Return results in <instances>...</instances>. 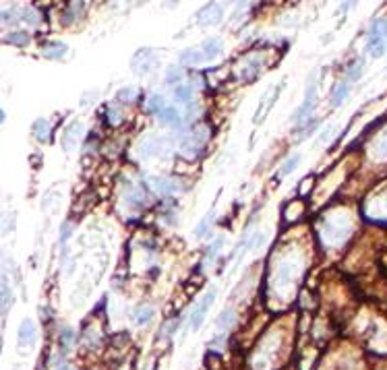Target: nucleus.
<instances>
[{
  "mask_svg": "<svg viewBox=\"0 0 387 370\" xmlns=\"http://www.w3.org/2000/svg\"><path fill=\"white\" fill-rule=\"evenodd\" d=\"M315 97H317V79H315V73H311L309 81H306V91H304V102L300 104V108L294 112L292 120L296 124H302L306 118L311 116V112L315 110Z\"/></svg>",
  "mask_w": 387,
  "mask_h": 370,
  "instance_id": "f257e3e1",
  "label": "nucleus"
},
{
  "mask_svg": "<svg viewBox=\"0 0 387 370\" xmlns=\"http://www.w3.org/2000/svg\"><path fill=\"white\" fill-rule=\"evenodd\" d=\"M215 296H217V287L215 285H211L209 289H207V294L197 302V306H195V311L191 313V318H188V325H191V331H197L201 325H203V321H205V316H207V313H209V306L213 304V300H215Z\"/></svg>",
  "mask_w": 387,
  "mask_h": 370,
  "instance_id": "f03ea898",
  "label": "nucleus"
},
{
  "mask_svg": "<svg viewBox=\"0 0 387 370\" xmlns=\"http://www.w3.org/2000/svg\"><path fill=\"white\" fill-rule=\"evenodd\" d=\"M222 15H224V13H222L220 6L209 4V6H205L203 11L197 13V21L203 23V25H213V23H217V21H222Z\"/></svg>",
  "mask_w": 387,
  "mask_h": 370,
  "instance_id": "7ed1b4c3",
  "label": "nucleus"
},
{
  "mask_svg": "<svg viewBox=\"0 0 387 370\" xmlns=\"http://www.w3.org/2000/svg\"><path fill=\"white\" fill-rule=\"evenodd\" d=\"M33 343H35V327H33V323L29 321V318H25L21 329H19V345L29 347Z\"/></svg>",
  "mask_w": 387,
  "mask_h": 370,
  "instance_id": "20e7f679",
  "label": "nucleus"
},
{
  "mask_svg": "<svg viewBox=\"0 0 387 370\" xmlns=\"http://www.w3.org/2000/svg\"><path fill=\"white\" fill-rule=\"evenodd\" d=\"M201 50H203V54H205V58H215V56H220L222 54V39L220 37H209V39H205L203 42V46H201Z\"/></svg>",
  "mask_w": 387,
  "mask_h": 370,
  "instance_id": "39448f33",
  "label": "nucleus"
},
{
  "mask_svg": "<svg viewBox=\"0 0 387 370\" xmlns=\"http://www.w3.org/2000/svg\"><path fill=\"white\" fill-rule=\"evenodd\" d=\"M348 91H350V83H348V79H346V81L337 83V87L333 89V93H331V97H329V104H331L333 108L340 106V104L344 102V97L348 95Z\"/></svg>",
  "mask_w": 387,
  "mask_h": 370,
  "instance_id": "423d86ee",
  "label": "nucleus"
},
{
  "mask_svg": "<svg viewBox=\"0 0 387 370\" xmlns=\"http://www.w3.org/2000/svg\"><path fill=\"white\" fill-rule=\"evenodd\" d=\"M160 120L166 124H178L180 122V114H178V110H174V108H164L160 112Z\"/></svg>",
  "mask_w": 387,
  "mask_h": 370,
  "instance_id": "0eeeda50",
  "label": "nucleus"
},
{
  "mask_svg": "<svg viewBox=\"0 0 387 370\" xmlns=\"http://www.w3.org/2000/svg\"><path fill=\"white\" fill-rule=\"evenodd\" d=\"M232 321H234V311L232 308H226V311L217 316V329H220L222 333H226V329L232 325Z\"/></svg>",
  "mask_w": 387,
  "mask_h": 370,
  "instance_id": "6e6552de",
  "label": "nucleus"
},
{
  "mask_svg": "<svg viewBox=\"0 0 387 370\" xmlns=\"http://www.w3.org/2000/svg\"><path fill=\"white\" fill-rule=\"evenodd\" d=\"M205 54L199 52V50H184V52H180V62H186V64H197L201 62V58Z\"/></svg>",
  "mask_w": 387,
  "mask_h": 370,
  "instance_id": "1a4fd4ad",
  "label": "nucleus"
},
{
  "mask_svg": "<svg viewBox=\"0 0 387 370\" xmlns=\"http://www.w3.org/2000/svg\"><path fill=\"white\" fill-rule=\"evenodd\" d=\"M11 300H13L11 285H8V277L4 275V277H2V313H4V314L8 313V308H11Z\"/></svg>",
  "mask_w": 387,
  "mask_h": 370,
  "instance_id": "9d476101",
  "label": "nucleus"
},
{
  "mask_svg": "<svg viewBox=\"0 0 387 370\" xmlns=\"http://www.w3.org/2000/svg\"><path fill=\"white\" fill-rule=\"evenodd\" d=\"M174 97L178 99V102H191L193 99V89L188 87V85H176V89H174Z\"/></svg>",
  "mask_w": 387,
  "mask_h": 370,
  "instance_id": "9b49d317",
  "label": "nucleus"
},
{
  "mask_svg": "<svg viewBox=\"0 0 387 370\" xmlns=\"http://www.w3.org/2000/svg\"><path fill=\"white\" fill-rule=\"evenodd\" d=\"M300 153H294V155H290V157H288L286 159V164L280 168V176H286V174H290L292 172V170L296 168V166H298V162H300Z\"/></svg>",
  "mask_w": 387,
  "mask_h": 370,
  "instance_id": "f8f14e48",
  "label": "nucleus"
},
{
  "mask_svg": "<svg viewBox=\"0 0 387 370\" xmlns=\"http://www.w3.org/2000/svg\"><path fill=\"white\" fill-rule=\"evenodd\" d=\"M224 248V238H217L215 242L209 246V251H207V256H205V263H211L213 256H217V253H220Z\"/></svg>",
  "mask_w": 387,
  "mask_h": 370,
  "instance_id": "ddd939ff",
  "label": "nucleus"
},
{
  "mask_svg": "<svg viewBox=\"0 0 387 370\" xmlns=\"http://www.w3.org/2000/svg\"><path fill=\"white\" fill-rule=\"evenodd\" d=\"M151 316H153V311H151V308L143 306L141 311H137V313H135V316H133V318H135V323H137V325H143V323L149 321Z\"/></svg>",
  "mask_w": 387,
  "mask_h": 370,
  "instance_id": "4468645a",
  "label": "nucleus"
},
{
  "mask_svg": "<svg viewBox=\"0 0 387 370\" xmlns=\"http://www.w3.org/2000/svg\"><path fill=\"white\" fill-rule=\"evenodd\" d=\"M33 133H35L37 139H46L48 133H50V126H48L46 120H37V122L33 124Z\"/></svg>",
  "mask_w": 387,
  "mask_h": 370,
  "instance_id": "2eb2a0df",
  "label": "nucleus"
},
{
  "mask_svg": "<svg viewBox=\"0 0 387 370\" xmlns=\"http://www.w3.org/2000/svg\"><path fill=\"white\" fill-rule=\"evenodd\" d=\"M73 337H75L73 329H62V333H60V345H62V349H68V347L73 345Z\"/></svg>",
  "mask_w": 387,
  "mask_h": 370,
  "instance_id": "dca6fc26",
  "label": "nucleus"
},
{
  "mask_svg": "<svg viewBox=\"0 0 387 370\" xmlns=\"http://www.w3.org/2000/svg\"><path fill=\"white\" fill-rule=\"evenodd\" d=\"M211 217H213V211H209V213H207V215L203 217V222L199 224V228H197V232H195V234L199 236V238L207 234V229H209V222H211Z\"/></svg>",
  "mask_w": 387,
  "mask_h": 370,
  "instance_id": "f3484780",
  "label": "nucleus"
},
{
  "mask_svg": "<svg viewBox=\"0 0 387 370\" xmlns=\"http://www.w3.org/2000/svg\"><path fill=\"white\" fill-rule=\"evenodd\" d=\"M164 108L166 106H162V97L160 95H153L151 102H149V110H151V112H162Z\"/></svg>",
  "mask_w": 387,
  "mask_h": 370,
  "instance_id": "a211bd4d",
  "label": "nucleus"
},
{
  "mask_svg": "<svg viewBox=\"0 0 387 370\" xmlns=\"http://www.w3.org/2000/svg\"><path fill=\"white\" fill-rule=\"evenodd\" d=\"M6 39H8V42H19V46H25V44H27V35H25L23 31H19V33H11Z\"/></svg>",
  "mask_w": 387,
  "mask_h": 370,
  "instance_id": "6ab92c4d",
  "label": "nucleus"
},
{
  "mask_svg": "<svg viewBox=\"0 0 387 370\" xmlns=\"http://www.w3.org/2000/svg\"><path fill=\"white\" fill-rule=\"evenodd\" d=\"M64 50H66L64 46H60V48H56V46H48V48H46V54L50 56V58H54V56H60V54L64 52Z\"/></svg>",
  "mask_w": 387,
  "mask_h": 370,
  "instance_id": "aec40b11",
  "label": "nucleus"
},
{
  "mask_svg": "<svg viewBox=\"0 0 387 370\" xmlns=\"http://www.w3.org/2000/svg\"><path fill=\"white\" fill-rule=\"evenodd\" d=\"M58 370H73V368H71V366H66V364H62V366L58 368Z\"/></svg>",
  "mask_w": 387,
  "mask_h": 370,
  "instance_id": "412c9836",
  "label": "nucleus"
}]
</instances>
